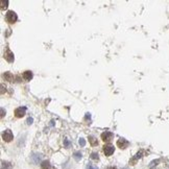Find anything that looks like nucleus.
Wrapping results in <instances>:
<instances>
[{"label":"nucleus","mask_w":169,"mask_h":169,"mask_svg":"<svg viewBox=\"0 0 169 169\" xmlns=\"http://www.w3.org/2000/svg\"><path fill=\"white\" fill-rule=\"evenodd\" d=\"M22 77H23L26 82H29L30 79L33 78V72H31V71H25V72H23V74H22Z\"/></svg>","instance_id":"8"},{"label":"nucleus","mask_w":169,"mask_h":169,"mask_svg":"<svg viewBox=\"0 0 169 169\" xmlns=\"http://www.w3.org/2000/svg\"><path fill=\"white\" fill-rule=\"evenodd\" d=\"M141 157H142V151H140V153H138L136 154V157L134 158V161L131 162V163H134L135 161H137V160H138V159H140V158H141Z\"/></svg>","instance_id":"14"},{"label":"nucleus","mask_w":169,"mask_h":169,"mask_svg":"<svg viewBox=\"0 0 169 169\" xmlns=\"http://www.w3.org/2000/svg\"><path fill=\"white\" fill-rule=\"evenodd\" d=\"M25 113H26V108L25 107H19L15 110V116L17 118H22L25 115Z\"/></svg>","instance_id":"3"},{"label":"nucleus","mask_w":169,"mask_h":169,"mask_svg":"<svg viewBox=\"0 0 169 169\" xmlns=\"http://www.w3.org/2000/svg\"><path fill=\"white\" fill-rule=\"evenodd\" d=\"M3 76H4V78L7 79V81H8V82H13L14 76H13V74H12V73H10V72H5Z\"/></svg>","instance_id":"11"},{"label":"nucleus","mask_w":169,"mask_h":169,"mask_svg":"<svg viewBox=\"0 0 169 169\" xmlns=\"http://www.w3.org/2000/svg\"><path fill=\"white\" fill-rule=\"evenodd\" d=\"M114 150H115V148H114V146H113V145L108 144V145H105V146H104V153H105L107 157L112 156V154L114 153Z\"/></svg>","instance_id":"4"},{"label":"nucleus","mask_w":169,"mask_h":169,"mask_svg":"<svg viewBox=\"0 0 169 169\" xmlns=\"http://www.w3.org/2000/svg\"><path fill=\"white\" fill-rule=\"evenodd\" d=\"M33 123V118H28L27 119V124H31Z\"/></svg>","instance_id":"19"},{"label":"nucleus","mask_w":169,"mask_h":169,"mask_svg":"<svg viewBox=\"0 0 169 169\" xmlns=\"http://www.w3.org/2000/svg\"><path fill=\"white\" fill-rule=\"evenodd\" d=\"M73 158L76 160V161H79V160L82 159V153H79V151H75L74 154H73Z\"/></svg>","instance_id":"13"},{"label":"nucleus","mask_w":169,"mask_h":169,"mask_svg":"<svg viewBox=\"0 0 169 169\" xmlns=\"http://www.w3.org/2000/svg\"><path fill=\"white\" fill-rule=\"evenodd\" d=\"M128 145H130V142H128L127 140H125L124 138H120L118 141H117V146H118L119 148H121V149L127 148Z\"/></svg>","instance_id":"5"},{"label":"nucleus","mask_w":169,"mask_h":169,"mask_svg":"<svg viewBox=\"0 0 169 169\" xmlns=\"http://www.w3.org/2000/svg\"><path fill=\"white\" fill-rule=\"evenodd\" d=\"M89 141H90L91 145H92V146H95V145L98 144V141H97V139L95 138V137H93V136L89 137Z\"/></svg>","instance_id":"12"},{"label":"nucleus","mask_w":169,"mask_h":169,"mask_svg":"<svg viewBox=\"0 0 169 169\" xmlns=\"http://www.w3.org/2000/svg\"><path fill=\"white\" fill-rule=\"evenodd\" d=\"M41 167L42 169H56L53 167L52 165L50 164L48 161H44V162H42V164H41Z\"/></svg>","instance_id":"9"},{"label":"nucleus","mask_w":169,"mask_h":169,"mask_svg":"<svg viewBox=\"0 0 169 169\" xmlns=\"http://www.w3.org/2000/svg\"><path fill=\"white\" fill-rule=\"evenodd\" d=\"M5 20H7V22H8L10 24H13L18 20V16H17V14L14 12V11H8V12L5 14Z\"/></svg>","instance_id":"1"},{"label":"nucleus","mask_w":169,"mask_h":169,"mask_svg":"<svg viewBox=\"0 0 169 169\" xmlns=\"http://www.w3.org/2000/svg\"><path fill=\"white\" fill-rule=\"evenodd\" d=\"M107 169H116L115 167H108Z\"/></svg>","instance_id":"20"},{"label":"nucleus","mask_w":169,"mask_h":169,"mask_svg":"<svg viewBox=\"0 0 169 169\" xmlns=\"http://www.w3.org/2000/svg\"><path fill=\"white\" fill-rule=\"evenodd\" d=\"M87 169H98V168H97L94 164H92V163H89L87 165Z\"/></svg>","instance_id":"16"},{"label":"nucleus","mask_w":169,"mask_h":169,"mask_svg":"<svg viewBox=\"0 0 169 169\" xmlns=\"http://www.w3.org/2000/svg\"><path fill=\"white\" fill-rule=\"evenodd\" d=\"M79 145L82 146V147H84V146L86 145V141H85V139H82V138L79 139Z\"/></svg>","instance_id":"18"},{"label":"nucleus","mask_w":169,"mask_h":169,"mask_svg":"<svg viewBox=\"0 0 169 169\" xmlns=\"http://www.w3.org/2000/svg\"><path fill=\"white\" fill-rule=\"evenodd\" d=\"M4 59L7 60L8 63H13L15 58H14V53L10 49H7L4 52Z\"/></svg>","instance_id":"7"},{"label":"nucleus","mask_w":169,"mask_h":169,"mask_svg":"<svg viewBox=\"0 0 169 169\" xmlns=\"http://www.w3.org/2000/svg\"><path fill=\"white\" fill-rule=\"evenodd\" d=\"M2 139L4 140L5 142H11L14 139L13 133L11 130H5L3 133H2Z\"/></svg>","instance_id":"2"},{"label":"nucleus","mask_w":169,"mask_h":169,"mask_svg":"<svg viewBox=\"0 0 169 169\" xmlns=\"http://www.w3.org/2000/svg\"><path fill=\"white\" fill-rule=\"evenodd\" d=\"M91 159H93V160H98V153H91Z\"/></svg>","instance_id":"17"},{"label":"nucleus","mask_w":169,"mask_h":169,"mask_svg":"<svg viewBox=\"0 0 169 169\" xmlns=\"http://www.w3.org/2000/svg\"><path fill=\"white\" fill-rule=\"evenodd\" d=\"M64 145H65V147L69 148V147H70V145H71V143H70V141H69L68 139H65V140H64Z\"/></svg>","instance_id":"15"},{"label":"nucleus","mask_w":169,"mask_h":169,"mask_svg":"<svg viewBox=\"0 0 169 169\" xmlns=\"http://www.w3.org/2000/svg\"><path fill=\"white\" fill-rule=\"evenodd\" d=\"M101 139H102V141H105V142H110L111 140L113 139V134H112L111 131H105L101 134Z\"/></svg>","instance_id":"6"},{"label":"nucleus","mask_w":169,"mask_h":169,"mask_svg":"<svg viewBox=\"0 0 169 169\" xmlns=\"http://www.w3.org/2000/svg\"><path fill=\"white\" fill-rule=\"evenodd\" d=\"M13 166L8 162H2L1 163V169H12Z\"/></svg>","instance_id":"10"}]
</instances>
